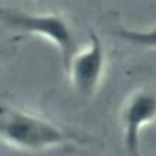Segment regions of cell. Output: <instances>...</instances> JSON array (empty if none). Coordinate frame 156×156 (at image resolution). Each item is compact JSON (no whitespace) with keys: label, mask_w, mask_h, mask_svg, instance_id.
<instances>
[{"label":"cell","mask_w":156,"mask_h":156,"mask_svg":"<svg viewBox=\"0 0 156 156\" xmlns=\"http://www.w3.org/2000/svg\"><path fill=\"white\" fill-rule=\"evenodd\" d=\"M0 141L17 151L42 152L70 143L83 145L88 143V138L41 114L0 105Z\"/></svg>","instance_id":"cell-1"},{"label":"cell","mask_w":156,"mask_h":156,"mask_svg":"<svg viewBox=\"0 0 156 156\" xmlns=\"http://www.w3.org/2000/svg\"><path fill=\"white\" fill-rule=\"evenodd\" d=\"M0 28L22 37H41L48 41L61 57L62 66L77 50L75 33L70 22L59 13H35L20 8L0 6Z\"/></svg>","instance_id":"cell-2"},{"label":"cell","mask_w":156,"mask_h":156,"mask_svg":"<svg viewBox=\"0 0 156 156\" xmlns=\"http://www.w3.org/2000/svg\"><path fill=\"white\" fill-rule=\"evenodd\" d=\"M70 85L79 98H92L98 94L107 72V50L96 31L88 33V44L77 48L64 66Z\"/></svg>","instance_id":"cell-3"},{"label":"cell","mask_w":156,"mask_h":156,"mask_svg":"<svg viewBox=\"0 0 156 156\" xmlns=\"http://www.w3.org/2000/svg\"><path fill=\"white\" fill-rule=\"evenodd\" d=\"M156 121V90L138 88L130 92L121 107L119 123L123 145L130 156H140L141 130Z\"/></svg>","instance_id":"cell-4"},{"label":"cell","mask_w":156,"mask_h":156,"mask_svg":"<svg viewBox=\"0 0 156 156\" xmlns=\"http://www.w3.org/2000/svg\"><path fill=\"white\" fill-rule=\"evenodd\" d=\"M116 35L125 42L132 44L140 50H156V26L147 30H130V28H118Z\"/></svg>","instance_id":"cell-5"}]
</instances>
